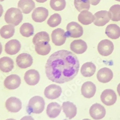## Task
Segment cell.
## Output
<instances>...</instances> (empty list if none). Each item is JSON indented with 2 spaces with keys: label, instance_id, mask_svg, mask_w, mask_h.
Instances as JSON below:
<instances>
[{
  "label": "cell",
  "instance_id": "cell-1",
  "mask_svg": "<svg viewBox=\"0 0 120 120\" xmlns=\"http://www.w3.org/2000/svg\"><path fill=\"white\" fill-rule=\"evenodd\" d=\"M79 67L77 56L71 52L63 49L49 56L45 65V72L50 80L63 84L71 81L76 76Z\"/></svg>",
  "mask_w": 120,
  "mask_h": 120
},
{
  "label": "cell",
  "instance_id": "cell-2",
  "mask_svg": "<svg viewBox=\"0 0 120 120\" xmlns=\"http://www.w3.org/2000/svg\"><path fill=\"white\" fill-rule=\"evenodd\" d=\"M45 106L44 99L41 96H36L32 98L28 102L26 108L27 112L31 113L39 114L44 111Z\"/></svg>",
  "mask_w": 120,
  "mask_h": 120
},
{
  "label": "cell",
  "instance_id": "cell-3",
  "mask_svg": "<svg viewBox=\"0 0 120 120\" xmlns=\"http://www.w3.org/2000/svg\"><path fill=\"white\" fill-rule=\"evenodd\" d=\"M23 15L20 10L16 8H10L8 9L4 15L5 21L9 25L17 26L20 23Z\"/></svg>",
  "mask_w": 120,
  "mask_h": 120
},
{
  "label": "cell",
  "instance_id": "cell-4",
  "mask_svg": "<svg viewBox=\"0 0 120 120\" xmlns=\"http://www.w3.org/2000/svg\"><path fill=\"white\" fill-rule=\"evenodd\" d=\"M66 35L67 37L78 38L83 34V27L75 22L69 23L66 26Z\"/></svg>",
  "mask_w": 120,
  "mask_h": 120
},
{
  "label": "cell",
  "instance_id": "cell-5",
  "mask_svg": "<svg viewBox=\"0 0 120 120\" xmlns=\"http://www.w3.org/2000/svg\"><path fill=\"white\" fill-rule=\"evenodd\" d=\"M114 50V45L112 41L108 39H103L100 41L98 46L99 53L103 56L111 55Z\"/></svg>",
  "mask_w": 120,
  "mask_h": 120
},
{
  "label": "cell",
  "instance_id": "cell-6",
  "mask_svg": "<svg viewBox=\"0 0 120 120\" xmlns=\"http://www.w3.org/2000/svg\"><path fill=\"white\" fill-rule=\"evenodd\" d=\"M101 99L105 105L112 106L115 104L117 101V95L112 89H107L102 92Z\"/></svg>",
  "mask_w": 120,
  "mask_h": 120
},
{
  "label": "cell",
  "instance_id": "cell-7",
  "mask_svg": "<svg viewBox=\"0 0 120 120\" xmlns=\"http://www.w3.org/2000/svg\"><path fill=\"white\" fill-rule=\"evenodd\" d=\"M66 33L64 29L58 28L55 29L52 34V41L56 46H60L64 44L66 40Z\"/></svg>",
  "mask_w": 120,
  "mask_h": 120
},
{
  "label": "cell",
  "instance_id": "cell-8",
  "mask_svg": "<svg viewBox=\"0 0 120 120\" xmlns=\"http://www.w3.org/2000/svg\"><path fill=\"white\" fill-rule=\"evenodd\" d=\"M105 108L99 103H95L89 109V113L91 117L94 120H101L106 115Z\"/></svg>",
  "mask_w": 120,
  "mask_h": 120
},
{
  "label": "cell",
  "instance_id": "cell-9",
  "mask_svg": "<svg viewBox=\"0 0 120 120\" xmlns=\"http://www.w3.org/2000/svg\"><path fill=\"white\" fill-rule=\"evenodd\" d=\"M33 62L32 57L29 54L23 53L19 54L16 58V63L21 69H26L30 67Z\"/></svg>",
  "mask_w": 120,
  "mask_h": 120
},
{
  "label": "cell",
  "instance_id": "cell-10",
  "mask_svg": "<svg viewBox=\"0 0 120 120\" xmlns=\"http://www.w3.org/2000/svg\"><path fill=\"white\" fill-rule=\"evenodd\" d=\"M94 24L98 26H103L109 23L110 17L107 11L102 10L96 13L94 15Z\"/></svg>",
  "mask_w": 120,
  "mask_h": 120
},
{
  "label": "cell",
  "instance_id": "cell-11",
  "mask_svg": "<svg viewBox=\"0 0 120 120\" xmlns=\"http://www.w3.org/2000/svg\"><path fill=\"white\" fill-rule=\"evenodd\" d=\"M22 102L19 98L12 97L9 98L6 101L5 106L8 111L11 112H17L22 109Z\"/></svg>",
  "mask_w": 120,
  "mask_h": 120
},
{
  "label": "cell",
  "instance_id": "cell-12",
  "mask_svg": "<svg viewBox=\"0 0 120 120\" xmlns=\"http://www.w3.org/2000/svg\"><path fill=\"white\" fill-rule=\"evenodd\" d=\"M62 92V88L60 86L52 84L48 86L45 89V96L48 99H54L61 96Z\"/></svg>",
  "mask_w": 120,
  "mask_h": 120
},
{
  "label": "cell",
  "instance_id": "cell-13",
  "mask_svg": "<svg viewBox=\"0 0 120 120\" xmlns=\"http://www.w3.org/2000/svg\"><path fill=\"white\" fill-rule=\"evenodd\" d=\"M49 15L48 10L43 7L36 8L32 14L33 20L37 23H42L46 20Z\"/></svg>",
  "mask_w": 120,
  "mask_h": 120
},
{
  "label": "cell",
  "instance_id": "cell-14",
  "mask_svg": "<svg viewBox=\"0 0 120 120\" xmlns=\"http://www.w3.org/2000/svg\"><path fill=\"white\" fill-rule=\"evenodd\" d=\"M21 83V78L18 75H11L7 76L4 81L5 87L10 90L17 88Z\"/></svg>",
  "mask_w": 120,
  "mask_h": 120
},
{
  "label": "cell",
  "instance_id": "cell-15",
  "mask_svg": "<svg viewBox=\"0 0 120 120\" xmlns=\"http://www.w3.org/2000/svg\"><path fill=\"white\" fill-rule=\"evenodd\" d=\"M24 79L30 86H35L39 81L40 75L38 72L35 69L29 70L25 74Z\"/></svg>",
  "mask_w": 120,
  "mask_h": 120
},
{
  "label": "cell",
  "instance_id": "cell-16",
  "mask_svg": "<svg viewBox=\"0 0 120 120\" xmlns=\"http://www.w3.org/2000/svg\"><path fill=\"white\" fill-rule=\"evenodd\" d=\"M113 76L112 71L111 69L104 67L98 71L97 77L98 81L101 83H106L111 81Z\"/></svg>",
  "mask_w": 120,
  "mask_h": 120
},
{
  "label": "cell",
  "instance_id": "cell-17",
  "mask_svg": "<svg viewBox=\"0 0 120 120\" xmlns=\"http://www.w3.org/2000/svg\"><path fill=\"white\" fill-rule=\"evenodd\" d=\"M21 45L17 39H12L8 41L5 45V52L9 55H15L21 49Z\"/></svg>",
  "mask_w": 120,
  "mask_h": 120
},
{
  "label": "cell",
  "instance_id": "cell-18",
  "mask_svg": "<svg viewBox=\"0 0 120 120\" xmlns=\"http://www.w3.org/2000/svg\"><path fill=\"white\" fill-rule=\"evenodd\" d=\"M96 86L95 85L90 81H87L83 84L81 87V93L86 98H91L95 94Z\"/></svg>",
  "mask_w": 120,
  "mask_h": 120
},
{
  "label": "cell",
  "instance_id": "cell-19",
  "mask_svg": "<svg viewBox=\"0 0 120 120\" xmlns=\"http://www.w3.org/2000/svg\"><path fill=\"white\" fill-rule=\"evenodd\" d=\"M87 49L86 43L82 39L75 40L70 44V49L76 54L84 53Z\"/></svg>",
  "mask_w": 120,
  "mask_h": 120
},
{
  "label": "cell",
  "instance_id": "cell-20",
  "mask_svg": "<svg viewBox=\"0 0 120 120\" xmlns=\"http://www.w3.org/2000/svg\"><path fill=\"white\" fill-rule=\"evenodd\" d=\"M62 107L66 117L69 119H72L76 115L77 108L73 103L70 101L64 102Z\"/></svg>",
  "mask_w": 120,
  "mask_h": 120
},
{
  "label": "cell",
  "instance_id": "cell-21",
  "mask_svg": "<svg viewBox=\"0 0 120 120\" xmlns=\"http://www.w3.org/2000/svg\"><path fill=\"white\" fill-rule=\"evenodd\" d=\"M18 7L23 13L28 14L35 8V4L33 0H20Z\"/></svg>",
  "mask_w": 120,
  "mask_h": 120
},
{
  "label": "cell",
  "instance_id": "cell-22",
  "mask_svg": "<svg viewBox=\"0 0 120 120\" xmlns=\"http://www.w3.org/2000/svg\"><path fill=\"white\" fill-rule=\"evenodd\" d=\"M14 67L13 60L9 57H3L0 59V70L4 73L11 72Z\"/></svg>",
  "mask_w": 120,
  "mask_h": 120
},
{
  "label": "cell",
  "instance_id": "cell-23",
  "mask_svg": "<svg viewBox=\"0 0 120 120\" xmlns=\"http://www.w3.org/2000/svg\"><path fill=\"white\" fill-rule=\"evenodd\" d=\"M62 107L57 102L49 104L47 108V114L51 118H55L59 116L61 112Z\"/></svg>",
  "mask_w": 120,
  "mask_h": 120
},
{
  "label": "cell",
  "instance_id": "cell-24",
  "mask_svg": "<svg viewBox=\"0 0 120 120\" xmlns=\"http://www.w3.org/2000/svg\"><path fill=\"white\" fill-rule=\"evenodd\" d=\"M78 21L84 25L91 24L94 21V16L88 10L81 12L78 16Z\"/></svg>",
  "mask_w": 120,
  "mask_h": 120
},
{
  "label": "cell",
  "instance_id": "cell-25",
  "mask_svg": "<svg viewBox=\"0 0 120 120\" xmlns=\"http://www.w3.org/2000/svg\"><path fill=\"white\" fill-rule=\"evenodd\" d=\"M105 33L110 38L118 39L120 37V27L114 24L109 25L106 28Z\"/></svg>",
  "mask_w": 120,
  "mask_h": 120
},
{
  "label": "cell",
  "instance_id": "cell-26",
  "mask_svg": "<svg viewBox=\"0 0 120 120\" xmlns=\"http://www.w3.org/2000/svg\"><path fill=\"white\" fill-rule=\"evenodd\" d=\"M96 70V65L92 62H87L82 66L81 73L84 77H89L93 75Z\"/></svg>",
  "mask_w": 120,
  "mask_h": 120
},
{
  "label": "cell",
  "instance_id": "cell-27",
  "mask_svg": "<svg viewBox=\"0 0 120 120\" xmlns=\"http://www.w3.org/2000/svg\"><path fill=\"white\" fill-rule=\"evenodd\" d=\"M35 51L37 53L41 55H48L51 50V46L49 42H41L35 45Z\"/></svg>",
  "mask_w": 120,
  "mask_h": 120
},
{
  "label": "cell",
  "instance_id": "cell-28",
  "mask_svg": "<svg viewBox=\"0 0 120 120\" xmlns=\"http://www.w3.org/2000/svg\"><path fill=\"white\" fill-rule=\"evenodd\" d=\"M15 32V27L11 25H5L0 29V35L5 39H8L12 37Z\"/></svg>",
  "mask_w": 120,
  "mask_h": 120
},
{
  "label": "cell",
  "instance_id": "cell-29",
  "mask_svg": "<svg viewBox=\"0 0 120 120\" xmlns=\"http://www.w3.org/2000/svg\"><path fill=\"white\" fill-rule=\"evenodd\" d=\"M20 32L25 37H30L34 34V28L32 24L28 23H25L20 28Z\"/></svg>",
  "mask_w": 120,
  "mask_h": 120
},
{
  "label": "cell",
  "instance_id": "cell-30",
  "mask_svg": "<svg viewBox=\"0 0 120 120\" xmlns=\"http://www.w3.org/2000/svg\"><path fill=\"white\" fill-rule=\"evenodd\" d=\"M109 15L112 21L118 22L120 21V5L115 4L110 8Z\"/></svg>",
  "mask_w": 120,
  "mask_h": 120
},
{
  "label": "cell",
  "instance_id": "cell-31",
  "mask_svg": "<svg viewBox=\"0 0 120 120\" xmlns=\"http://www.w3.org/2000/svg\"><path fill=\"white\" fill-rule=\"evenodd\" d=\"M49 35L45 31H41L37 33L33 38V43L35 45L41 42H49Z\"/></svg>",
  "mask_w": 120,
  "mask_h": 120
},
{
  "label": "cell",
  "instance_id": "cell-32",
  "mask_svg": "<svg viewBox=\"0 0 120 120\" xmlns=\"http://www.w3.org/2000/svg\"><path fill=\"white\" fill-rule=\"evenodd\" d=\"M74 5L78 12L88 10L90 7L89 0H75Z\"/></svg>",
  "mask_w": 120,
  "mask_h": 120
},
{
  "label": "cell",
  "instance_id": "cell-33",
  "mask_svg": "<svg viewBox=\"0 0 120 120\" xmlns=\"http://www.w3.org/2000/svg\"><path fill=\"white\" fill-rule=\"evenodd\" d=\"M49 4L51 8L56 11H62L66 6L65 0H51Z\"/></svg>",
  "mask_w": 120,
  "mask_h": 120
},
{
  "label": "cell",
  "instance_id": "cell-34",
  "mask_svg": "<svg viewBox=\"0 0 120 120\" xmlns=\"http://www.w3.org/2000/svg\"><path fill=\"white\" fill-rule=\"evenodd\" d=\"M62 21V17L59 14L52 15L47 21L48 25L52 27H55L59 26Z\"/></svg>",
  "mask_w": 120,
  "mask_h": 120
},
{
  "label": "cell",
  "instance_id": "cell-35",
  "mask_svg": "<svg viewBox=\"0 0 120 120\" xmlns=\"http://www.w3.org/2000/svg\"><path fill=\"white\" fill-rule=\"evenodd\" d=\"M89 1L91 4L95 6L100 3L101 0H89Z\"/></svg>",
  "mask_w": 120,
  "mask_h": 120
},
{
  "label": "cell",
  "instance_id": "cell-36",
  "mask_svg": "<svg viewBox=\"0 0 120 120\" xmlns=\"http://www.w3.org/2000/svg\"><path fill=\"white\" fill-rule=\"evenodd\" d=\"M20 120H34V119L31 116H26L21 118Z\"/></svg>",
  "mask_w": 120,
  "mask_h": 120
},
{
  "label": "cell",
  "instance_id": "cell-37",
  "mask_svg": "<svg viewBox=\"0 0 120 120\" xmlns=\"http://www.w3.org/2000/svg\"><path fill=\"white\" fill-rule=\"evenodd\" d=\"M4 13V9L3 6L0 4V17L2 16Z\"/></svg>",
  "mask_w": 120,
  "mask_h": 120
},
{
  "label": "cell",
  "instance_id": "cell-38",
  "mask_svg": "<svg viewBox=\"0 0 120 120\" xmlns=\"http://www.w3.org/2000/svg\"><path fill=\"white\" fill-rule=\"evenodd\" d=\"M36 2H37L38 3H44L45 2H46L47 0H36Z\"/></svg>",
  "mask_w": 120,
  "mask_h": 120
},
{
  "label": "cell",
  "instance_id": "cell-39",
  "mask_svg": "<svg viewBox=\"0 0 120 120\" xmlns=\"http://www.w3.org/2000/svg\"><path fill=\"white\" fill-rule=\"evenodd\" d=\"M117 92L119 96H120V83L118 85V86H117Z\"/></svg>",
  "mask_w": 120,
  "mask_h": 120
},
{
  "label": "cell",
  "instance_id": "cell-40",
  "mask_svg": "<svg viewBox=\"0 0 120 120\" xmlns=\"http://www.w3.org/2000/svg\"><path fill=\"white\" fill-rule=\"evenodd\" d=\"M2 51H3V47H2V45L1 43L0 42V55L1 54V53L2 52Z\"/></svg>",
  "mask_w": 120,
  "mask_h": 120
},
{
  "label": "cell",
  "instance_id": "cell-41",
  "mask_svg": "<svg viewBox=\"0 0 120 120\" xmlns=\"http://www.w3.org/2000/svg\"><path fill=\"white\" fill-rule=\"evenodd\" d=\"M6 120H15V119H14L10 118V119H6Z\"/></svg>",
  "mask_w": 120,
  "mask_h": 120
},
{
  "label": "cell",
  "instance_id": "cell-42",
  "mask_svg": "<svg viewBox=\"0 0 120 120\" xmlns=\"http://www.w3.org/2000/svg\"><path fill=\"white\" fill-rule=\"evenodd\" d=\"M83 120H90L89 119H83Z\"/></svg>",
  "mask_w": 120,
  "mask_h": 120
},
{
  "label": "cell",
  "instance_id": "cell-43",
  "mask_svg": "<svg viewBox=\"0 0 120 120\" xmlns=\"http://www.w3.org/2000/svg\"><path fill=\"white\" fill-rule=\"evenodd\" d=\"M4 1V0H0V2H3Z\"/></svg>",
  "mask_w": 120,
  "mask_h": 120
},
{
  "label": "cell",
  "instance_id": "cell-44",
  "mask_svg": "<svg viewBox=\"0 0 120 120\" xmlns=\"http://www.w3.org/2000/svg\"><path fill=\"white\" fill-rule=\"evenodd\" d=\"M115 1H118V2H120V0H115Z\"/></svg>",
  "mask_w": 120,
  "mask_h": 120
}]
</instances>
